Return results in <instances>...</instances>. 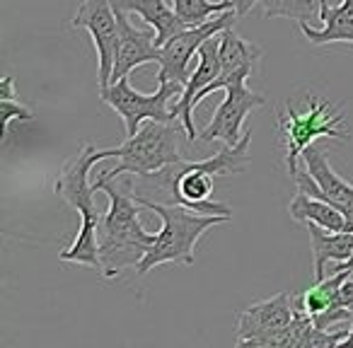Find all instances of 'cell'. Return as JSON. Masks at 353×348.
<instances>
[{
  "label": "cell",
  "instance_id": "obj_1",
  "mask_svg": "<svg viewBox=\"0 0 353 348\" xmlns=\"http://www.w3.org/2000/svg\"><path fill=\"white\" fill-rule=\"evenodd\" d=\"M250 141L252 131H245L237 145H225L221 152L206 157V160H187L170 165L155 174V184L174 196V203L192 208L199 213H211V216H232V208L225 203L211 201L213 194V177H228V174H242L250 162Z\"/></svg>",
  "mask_w": 353,
  "mask_h": 348
},
{
  "label": "cell",
  "instance_id": "obj_2",
  "mask_svg": "<svg viewBox=\"0 0 353 348\" xmlns=\"http://www.w3.org/2000/svg\"><path fill=\"white\" fill-rule=\"evenodd\" d=\"M109 150H97L94 145H83L59 172L54 182V192L63 198L68 206L80 213V230L73 245L59 254L61 261L99 269V225L104 213H99L94 194L97 189L90 184V170L99 160H107Z\"/></svg>",
  "mask_w": 353,
  "mask_h": 348
},
{
  "label": "cell",
  "instance_id": "obj_3",
  "mask_svg": "<svg viewBox=\"0 0 353 348\" xmlns=\"http://www.w3.org/2000/svg\"><path fill=\"white\" fill-rule=\"evenodd\" d=\"M94 189L104 192L109 198V208L99 225V271L102 278H117L121 271L141 264L145 249L155 242V235L145 232L138 221L141 203L131 194V182L119 187L112 179Z\"/></svg>",
  "mask_w": 353,
  "mask_h": 348
},
{
  "label": "cell",
  "instance_id": "obj_4",
  "mask_svg": "<svg viewBox=\"0 0 353 348\" xmlns=\"http://www.w3.org/2000/svg\"><path fill=\"white\" fill-rule=\"evenodd\" d=\"M133 196H136V201L143 208L152 211L162 221V227L155 235V242L148 247L145 256L136 266L138 276L150 274L160 264L192 266L194 252H196V245L203 237V232L213 225L232 221V216H211V213L199 216V211H192V208L182 206V203H155L145 196H138V194H133Z\"/></svg>",
  "mask_w": 353,
  "mask_h": 348
},
{
  "label": "cell",
  "instance_id": "obj_5",
  "mask_svg": "<svg viewBox=\"0 0 353 348\" xmlns=\"http://www.w3.org/2000/svg\"><path fill=\"white\" fill-rule=\"evenodd\" d=\"M109 157H119V165L114 170L99 172L97 182H92L94 187L104 182L119 179L121 174L131 172L136 177H155L160 174L165 167L182 162V152H179V131L176 123H165V121H152L148 119L141 126V131L136 136H128L119 147H107Z\"/></svg>",
  "mask_w": 353,
  "mask_h": 348
},
{
  "label": "cell",
  "instance_id": "obj_6",
  "mask_svg": "<svg viewBox=\"0 0 353 348\" xmlns=\"http://www.w3.org/2000/svg\"><path fill=\"white\" fill-rule=\"evenodd\" d=\"M343 114L336 112L329 102H322L317 97H307V112L298 114L293 109V104H288L285 112L279 114V131L285 145V170H288L290 179L298 172V157L317 138L348 141V133L339 128Z\"/></svg>",
  "mask_w": 353,
  "mask_h": 348
},
{
  "label": "cell",
  "instance_id": "obj_7",
  "mask_svg": "<svg viewBox=\"0 0 353 348\" xmlns=\"http://www.w3.org/2000/svg\"><path fill=\"white\" fill-rule=\"evenodd\" d=\"M184 90L182 83H174V80H162L157 92L143 94L138 90L131 88L128 83V75L117 83L107 85V88H97L99 97L104 104L114 109V112L121 116L123 126H126V138L136 136L141 131L143 121L152 119V121H165V123H176L179 119L172 114L170 102L174 97H179Z\"/></svg>",
  "mask_w": 353,
  "mask_h": 348
},
{
  "label": "cell",
  "instance_id": "obj_8",
  "mask_svg": "<svg viewBox=\"0 0 353 348\" xmlns=\"http://www.w3.org/2000/svg\"><path fill=\"white\" fill-rule=\"evenodd\" d=\"M240 20L235 10H225L221 15H216L213 20L203 22L196 27H187L184 32L174 34L170 41L160 46V73H157V83L162 80H174V83H189V63L194 56H199V49L203 46V41L211 37L221 34L228 27H235V22Z\"/></svg>",
  "mask_w": 353,
  "mask_h": 348
},
{
  "label": "cell",
  "instance_id": "obj_9",
  "mask_svg": "<svg viewBox=\"0 0 353 348\" xmlns=\"http://www.w3.org/2000/svg\"><path fill=\"white\" fill-rule=\"evenodd\" d=\"M252 73H240L237 78H232V83L225 88V99L218 104L211 123L199 133V141L203 143L223 141L225 145H237L242 141V136H245V131H242L245 116L266 104L264 94L252 92L247 88V78Z\"/></svg>",
  "mask_w": 353,
  "mask_h": 348
},
{
  "label": "cell",
  "instance_id": "obj_10",
  "mask_svg": "<svg viewBox=\"0 0 353 348\" xmlns=\"http://www.w3.org/2000/svg\"><path fill=\"white\" fill-rule=\"evenodd\" d=\"M70 25L75 30L80 27V30L90 32L94 51H97L99 88H107L112 83L114 63H117L119 54V20L112 0H83V6L78 8Z\"/></svg>",
  "mask_w": 353,
  "mask_h": 348
},
{
  "label": "cell",
  "instance_id": "obj_11",
  "mask_svg": "<svg viewBox=\"0 0 353 348\" xmlns=\"http://www.w3.org/2000/svg\"><path fill=\"white\" fill-rule=\"evenodd\" d=\"M295 319V295L279 293L250 305L237 317V346H269L279 331Z\"/></svg>",
  "mask_w": 353,
  "mask_h": 348
},
{
  "label": "cell",
  "instance_id": "obj_12",
  "mask_svg": "<svg viewBox=\"0 0 353 348\" xmlns=\"http://www.w3.org/2000/svg\"><path fill=\"white\" fill-rule=\"evenodd\" d=\"M303 160L307 172H295L293 177L298 192H305L314 198H324V201L334 203L339 211L346 203H353V184L343 182L336 172L332 170L322 147H317L314 143L307 145L303 150Z\"/></svg>",
  "mask_w": 353,
  "mask_h": 348
},
{
  "label": "cell",
  "instance_id": "obj_13",
  "mask_svg": "<svg viewBox=\"0 0 353 348\" xmlns=\"http://www.w3.org/2000/svg\"><path fill=\"white\" fill-rule=\"evenodd\" d=\"M196 61H199L196 70L189 75V83L184 85L182 94L170 104L172 114L179 119L184 133H187V138L192 143L199 138L196 128H194V112H196V109H194V99L199 97V92H201L203 88H208V85L221 75V34L203 41V46L199 49Z\"/></svg>",
  "mask_w": 353,
  "mask_h": 348
},
{
  "label": "cell",
  "instance_id": "obj_14",
  "mask_svg": "<svg viewBox=\"0 0 353 348\" xmlns=\"http://www.w3.org/2000/svg\"><path fill=\"white\" fill-rule=\"evenodd\" d=\"M128 12L117 10L119 20V54L117 63H114L112 83L126 78L133 68L145 63H157L160 61V46L155 44V30L148 27V30H138L128 22ZM109 83V85H112Z\"/></svg>",
  "mask_w": 353,
  "mask_h": 348
},
{
  "label": "cell",
  "instance_id": "obj_15",
  "mask_svg": "<svg viewBox=\"0 0 353 348\" xmlns=\"http://www.w3.org/2000/svg\"><path fill=\"white\" fill-rule=\"evenodd\" d=\"M259 59H261L259 46L245 41L232 27L223 30L221 32V75H218L208 88H203L201 92H199V97L194 99V109H196L211 92L225 90L228 85L232 83V78H237L240 73H252Z\"/></svg>",
  "mask_w": 353,
  "mask_h": 348
},
{
  "label": "cell",
  "instance_id": "obj_16",
  "mask_svg": "<svg viewBox=\"0 0 353 348\" xmlns=\"http://www.w3.org/2000/svg\"><path fill=\"white\" fill-rule=\"evenodd\" d=\"M322 30H314L307 22H300V32L310 44H353V0H341V6L332 8L327 0H317Z\"/></svg>",
  "mask_w": 353,
  "mask_h": 348
},
{
  "label": "cell",
  "instance_id": "obj_17",
  "mask_svg": "<svg viewBox=\"0 0 353 348\" xmlns=\"http://www.w3.org/2000/svg\"><path fill=\"white\" fill-rule=\"evenodd\" d=\"M114 10L136 12L148 27L155 30V44L162 46L174 34L187 30L182 17L176 15L174 8H170V0H112Z\"/></svg>",
  "mask_w": 353,
  "mask_h": 348
},
{
  "label": "cell",
  "instance_id": "obj_18",
  "mask_svg": "<svg viewBox=\"0 0 353 348\" xmlns=\"http://www.w3.org/2000/svg\"><path fill=\"white\" fill-rule=\"evenodd\" d=\"M310 232V242H312V256H314V280L324 278V266L329 261H348L353 254V232H332L324 230L317 223H305Z\"/></svg>",
  "mask_w": 353,
  "mask_h": 348
},
{
  "label": "cell",
  "instance_id": "obj_19",
  "mask_svg": "<svg viewBox=\"0 0 353 348\" xmlns=\"http://www.w3.org/2000/svg\"><path fill=\"white\" fill-rule=\"evenodd\" d=\"M288 213L298 223H317L324 230L332 232L343 230V213L334 203L324 201V198H314L305 192L295 194V198L288 206Z\"/></svg>",
  "mask_w": 353,
  "mask_h": 348
},
{
  "label": "cell",
  "instance_id": "obj_20",
  "mask_svg": "<svg viewBox=\"0 0 353 348\" xmlns=\"http://www.w3.org/2000/svg\"><path fill=\"white\" fill-rule=\"evenodd\" d=\"M348 276H353L351 271H334L329 278L317 280L312 288L305 290V293L298 298V305L307 314H319V312H324V309L336 307L339 290H341L343 280H346Z\"/></svg>",
  "mask_w": 353,
  "mask_h": 348
},
{
  "label": "cell",
  "instance_id": "obj_21",
  "mask_svg": "<svg viewBox=\"0 0 353 348\" xmlns=\"http://www.w3.org/2000/svg\"><path fill=\"white\" fill-rule=\"evenodd\" d=\"M170 3L187 27L203 25L211 17L221 15L225 10H232L230 0H223V3H213V0H170Z\"/></svg>",
  "mask_w": 353,
  "mask_h": 348
},
{
  "label": "cell",
  "instance_id": "obj_22",
  "mask_svg": "<svg viewBox=\"0 0 353 348\" xmlns=\"http://www.w3.org/2000/svg\"><path fill=\"white\" fill-rule=\"evenodd\" d=\"M264 3V17H288V20L307 22L314 12L312 0H261Z\"/></svg>",
  "mask_w": 353,
  "mask_h": 348
},
{
  "label": "cell",
  "instance_id": "obj_23",
  "mask_svg": "<svg viewBox=\"0 0 353 348\" xmlns=\"http://www.w3.org/2000/svg\"><path fill=\"white\" fill-rule=\"evenodd\" d=\"M0 119H3V136H8L12 121H22V123L34 121V114L20 99L12 97V99H0Z\"/></svg>",
  "mask_w": 353,
  "mask_h": 348
},
{
  "label": "cell",
  "instance_id": "obj_24",
  "mask_svg": "<svg viewBox=\"0 0 353 348\" xmlns=\"http://www.w3.org/2000/svg\"><path fill=\"white\" fill-rule=\"evenodd\" d=\"M336 307H353V278H351V276L343 280L341 290H339Z\"/></svg>",
  "mask_w": 353,
  "mask_h": 348
},
{
  "label": "cell",
  "instance_id": "obj_25",
  "mask_svg": "<svg viewBox=\"0 0 353 348\" xmlns=\"http://www.w3.org/2000/svg\"><path fill=\"white\" fill-rule=\"evenodd\" d=\"M230 3H232V10L237 12V17H245L256 3H261V0H230Z\"/></svg>",
  "mask_w": 353,
  "mask_h": 348
},
{
  "label": "cell",
  "instance_id": "obj_26",
  "mask_svg": "<svg viewBox=\"0 0 353 348\" xmlns=\"http://www.w3.org/2000/svg\"><path fill=\"white\" fill-rule=\"evenodd\" d=\"M341 213H343V232H353V203L341 206Z\"/></svg>",
  "mask_w": 353,
  "mask_h": 348
},
{
  "label": "cell",
  "instance_id": "obj_27",
  "mask_svg": "<svg viewBox=\"0 0 353 348\" xmlns=\"http://www.w3.org/2000/svg\"><path fill=\"white\" fill-rule=\"evenodd\" d=\"M336 271H351V274H353V254H351V259H348V261L336 264Z\"/></svg>",
  "mask_w": 353,
  "mask_h": 348
},
{
  "label": "cell",
  "instance_id": "obj_28",
  "mask_svg": "<svg viewBox=\"0 0 353 348\" xmlns=\"http://www.w3.org/2000/svg\"><path fill=\"white\" fill-rule=\"evenodd\" d=\"M341 346H343V348H353V322H351V329H348V336L343 338Z\"/></svg>",
  "mask_w": 353,
  "mask_h": 348
}]
</instances>
